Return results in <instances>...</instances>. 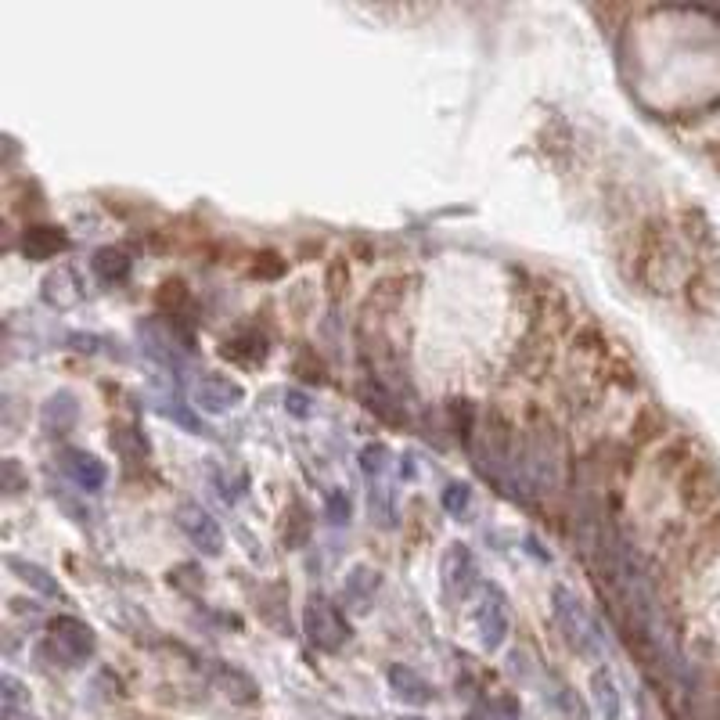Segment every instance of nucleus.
<instances>
[{
  "label": "nucleus",
  "instance_id": "nucleus-12",
  "mask_svg": "<svg viewBox=\"0 0 720 720\" xmlns=\"http://www.w3.org/2000/svg\"><path fill=\"white\" fill-rule=\"evenodd\" d=\"M40 299L54 310H76L83 303V281L72 267H54L44 274L40 285Z\"/></svg>",
  "mask_w": 720,
  "mask_h": 720
},
{
  "label": "nucleus",
  "instance_id": "nucleus-23",
  "mask_svg": "<svg viewBox=\"0 0 720 720\" xmlns=\"http://www.w3.org/2000/svg\"><path fill=\"white\" fill-rule=\"evenodd\" d=\"M108 443H112V450H116L119 458H126V461L148 458V440H144V432L134 429V425L116 422L112 425V432H108Z\"/></svg>",
  "mask_w": 720,
  "mask_h": 720
},
{
  "label": "nucleus",
  "instance_id": "nucleus-28",
  "mask_svg": "<svg viewBox=\"0 0 720 720\" xmlns=\"http://www.w3.org/2000/svg\"><path fill=\"white\" fill-rule=\"evenodd\" d=\"M292 371H296L303 382H314V386H321L324 378H328V375H324L321 357H317L310 346H299V350H296V357H292Z\"/></svg>",
  "mask_w": 720,
  "mask_h": 720
},
{
  "label": "nucleus",
  "instance_id": "nucleus-24",
  "mask_svg": "<svg viewBox=\"0 0 720 720\" xmlns=\"http://www.w3.org/2000/svg\"><path fill=\"white\" fill-rule=\"evenodd\" d=\"M364 404L371 407V411L378 414V418H386V422H404V411H400V400H396L393 393H386V389L378 386H364Z\"/></svg>",
  "mask_w": 720,
  "mask_h": 720
},
{
  "label": "nucleus",
  "instance_id": "nucleus-33",
  "mask_svg": "<svg viewBox=\"0 0 720 720\" xmlns=\"http://www.w3.org/2000/svg\"><path fill=\"white\" fill-rule=\"evenodd\" d=\"M26 483L29 479H26V472H22V465H18L15 458L4 461V494H18Z\"/></svg>",
  "mask_w": 720,
  "mask_h": 720
},
{
  "label": "nucleus",
  "instance_id": "nucleus-9",
  "mask_svg": "<svg viewBox=\"0 0 720 720\" xmlns=\"http://www.w3.org/2000/svg\"><path fill=\"white\" fill-rule=\"evenodd\" d=\"M440 576H443V587H447L450 598H468L472 587L479 584V562L472 555L468 544H450L440 558Z\"/></svg>",
  "mask_w": 720,
  "mask_h": 720
},
{
  "label": "nucleus",
  "instance_id": "nucleus-6",
  "mask_svg": "<svg viewBox=\"0 0 720 720\" xmlns=\"http://www.w3.org/2000/svg\"><path fill=\"white\" fill-rule=\"evenodd\" d=\"M681 501L688 512H710L713 504L720 501V476L710 461H688L681 476Z\"/></svg>",
  "mask_w": 720,
  "mask_h": 720
},
{
  "label": "nucleus",
  "instance_id": "nucleus-11",
  "mask_svg": "<svg viewBox=\"0 0 720 720\" xmlns=\"http://www.w3.org/2000/svg\"><path fill=\"white\" fill-rule=\"evenodd\" d=\"M220 357L238 364V368H260L270 357V342L256 328H238V332L220 342Z\"/></svg>",
  "mask_w": 720,
  "mask_h": 720
},
{
  "label": "nucleus",
  "instance_id": "nucleus-19",
  "mask_svg": "<svg viewBox=\"0 0 720 720\" xmlns=\"http://www.w3.org/2000/svg\"><path fill=\"white\" fill-rule=\"evenodd\" d=\"M8 569H15L18 580H22L26 587H33L36 594H44V598H54V602H65L62 584H58V580H54V573H47L44 566H36V562H26V558L8 555Z\"/></svg>",
  "mask_w": 720,
  "mask_h": 720
},
{
  "label": "nucleus",
  "instance_id": "nucleus-15",
  "mask_svg": "<svg viewBox=\"0 0 720 720\" xmlns=\"http://www.w3.org/2000/svg\"><path fill=\"white\" fill-rule=\"evenodd\" d=\"M389 688H393V695L400 702H411V706H425V702L432 699V684L425 681L418 670H411V666L404 663H393L389 666Z\"/></svg>",
  "mask_w": 720,
  "mask_h": 720
},
{
  "label": "nucleus",
  "instance_id": "nucleus-29",
  "mask_svg": "<svg viewBox=\"0 0 720 720\" xmlns=\"http://www.w3.org/2000/svg\"><path fill=\"white\" fill-rule=\"evenodd\" d=\"M663 411L659 407H641L638 411V422H634V440L638 443H652L656 436H663Z\"/></svg>",
  "mask_w": 720,
  "mask_h": 720
},
{
  "label": "nucleus",
  "instance_id": "nucleus-5",
  "mask_svg": "<svg viewBox=\"0 0 720 720\" xmlns=\"http://www.w3.org/2000/svg\"><path fill=\"white\" fill-rule=\"evenodd\" d=\"M47 630H51V641L65 656V663H87L98 652V638H94L90 623L80 620V616H54Z\"/></svg>",
  "mask_w": 720,
  "mask_h": 720
},
{
  "label": "nucleus",
  "instance_id": "nucleus-7",
  "mask_svg": "<svg viewBox=\"0 0 720 720\" xmlns=\"http://www.w3.org/2000/svg\"><path fill=\"white\" fill-rule=\"evenodd\" d=\"M476 627H479V641H483L486 652H497L512 630V612H508V602H504V591L494 584H486L483 602L476 609Z\"/></svg>",
  "mask_w": 720,
  "mask_h": 720
},
{
  "label": "nucleus",
  "instance_id": "nucleus-35",
  "mask_svg": "<svg viewBox=\"0 0 720 720\" xmlns=\"http://www.w3.org/2000/svg\"><path fill=\"white\" fill-rule=\"evenodd\" d=\"M400 720H425V717H400Z\"/></svg>",
  "mask_w": 720,
  "mask_h": 720
},
{
  "label": "nucleus",
  "instance_id": "nucleus-34",
  "mask_svg": "<svg viewBox=\"0 0 720 720\" xmlns=\"http://www.w3.org/2000/svg\"><path fill=\"white\" fill-rule=\"evenodd\" d=\"M328 519L339 526V522H350V497L346 494H328Z\"/></svg>",
  "mask_w": 720,
  "mask_h": 720
},
{
  "label": "nucleus",
  "instance_id": "nucleus-1",
  "mask_svg": "<svg viewBox=\"0 0 720 720\" xmlns=\"http://www.w3.org/2000/svg\"><path fill=\"white\" fill-rule=\"evenodd\" d=\"M551 616L562 627V638L580 652V656H598L602 652V630L587 612V605L569 591L566 584L551 587Z\"/></svg>",
  "mask_w": 720,
  "mask_h": 720
},
{
  "label": "nucleus",
  "instance_id": "nucleus-3",
  "mask_svg": "<svg viewBox=\"0 0 720 720\" xmlns=\"http://www.w3.org/2000/svg\"><path fill=\"white\" fill-rule=\"evenodd\" d=\"M303 630L310 645L321 648V652H339L350 641V627L342 620V612L324 594H310V602L303 609Z\"/></svg>",
  "mask_w": 720,
  "mask_h": 720
},
{
  "label": "nucleus",
  "instance_id": "nucleus-21",
  "mask_svg": "<svg viewBox=\"0 0 720 720\" xmlns=\"http://www.w3.org/2000/svg\"><path fill=\"white\" fill-rule=\"evenodd\" d=\"M310 533H314V515H310V508H306L299 497H292L285 522H281V540H285V548H303L306 540H310Z\"/></svg>",
  "mask_w": 720,
  "mask_h": 720
},
{
  "label": "nucleus",
  "instance_id": "nucleus-22",
  "mask_svg": "<svg viewBox=\"0 0 720 720\" xmlns=\"http://www.w3.org/2000/svg\"><path fill=\"white\" fill-rule=\"evenodd\" d=\"M155 306H159V314H166L170 321H180L184 310L191 306V288L180 278H166L155 288Z\"/></svg>",
  "mask_w": 720,
  "mask_h": 720
},
{
  "label": "nucleus",
  "instance_id": "nucleus-14",
  "mask_svg": "<svg viewBox=\"0 0 720 720\" xmlns=\"http://www.w3.org/2000/svg\"><path fill=\"white\" fill-rule=\"evenodd\" d=\"M213 681H216V688H220V692H224L231 702H238V706H249V702L260 699V684L252 681L245 670H238V666H231V663H216L213 666Z\"/></svg>",
  "mask_w": 720,
  "mask_h": 720
},
{
  "label": "nucleus",
  "instance_id": "nucleus-26",
  "mask_svg": "<svg viewBox=\"0 0 720 720\" xmlns=\"http://www.w3.org/2000/svg\"><path fill=\"white\" fill-rule=\"evenodd\" d=\"M285 270H288L285 256H281V252H274V249L256 252V256H252V263H249V274H252V278H260V281L285 278Z\"/></svg>",
  "mask_w": 720,
  "mask_h": 720
},
{
  "label": "nucleus",
  "instance_id": "nucleus-16",
  "mask_svg": "<svg viewBox=\"0 0 720 720\" xmlns=\"http://www.w3.org/2000/svg\"><path fill=\"white\" fill-rule=\"evenodd\" d=\"M76 418H80V404L72 400V393H65V389H58L54 396H47L44 407H40V422H44V429L51 432H72L76 429Z\"/></svg>",
  "mask_w": 720,
  "mask_h": 720
},
{
  "label": "nucleus",
  "instance_id": "nucleus-27",
  "mask_svg": "<svg viewBox=\"0 0 720 720\" xmlns=\"http://www.w3.org/2000/svg\"><path fill=\"white\" fill-rule=\"evenodd\" d=\"M4 720H15L18 713H29V692H26V684L18 681V677H11V674H4Z\"/></svg>",
  "mask_w": 720,
  "mask_h": 720
},
{
  "label": "nucleus",
  "instance_id": "nucleus-25",
  "mask_svg": "<svg viewBox=\"0 0 720 720\" xmlns=\"http://www.w3.org/2000/svg\"><path fill=\"white\" fill-rule=\"evenodd\" d=\"M389 465H393V454H389L386 443H368V447H360V468H364V476L375 483V479H386Z\"/></svg>",
  "mask_w": 720,
  "mask_h": 720
},
{
  "label": "nucleus",
  "instance_id": "nucleus-31",
  "mask_svg": "<svg viewBox=\"0 0 720 720\" xmlns=\"http://www.w3.org/2000/svg\"><path fill=\"white\" fill-rule=\"evenodd\" d=\"M450 414H454V432H458V440L472 443V429H476V407H472V400H454L450 404Z\"/></svg>",
  "mask_w": 720,
  "mask_h": 720
},
{
  "label": "nucleus",
  "instance_id": "nucleus-10",
  "mask_svg": "<svg viewBox=\"0 0 720 720\" xmlns=\"http://www.w3.org/2000/svg\"><path fill=\"white\" fill-rule=\"evenodd\" d=\"M18 249L26 260H54L69 249V231L58 224H29L22 227V238H18Z\"/></svg>",
  "mask_w": 720,
  "mask_h": 720
},
{
  "label": "nucleus",
  "instance_id": "nucleus-17",
  "mask_svg": "<svg viewBox=\"0 0 720 720\" xmlns=\"http://www.w3.org/2000/svg\"><path fill=\"white\" fill-rule=\"evenodd\" d=\"M378 584H382V576H378V569H371V566H357L350 576H346V584H342V598H346V605H350L353 612H368V609H371V602H375Z\"/></svg>",
  "mask_w": 720,
  "mask_h": 720
},
{
  "label": "nucleus",
  "instance_id": "nucleus-2",
  "mask_svg": "<svg viewBox=\"0 0 720 720\" xmlns=\"http://www.w3.org/2000/svg\"><path fill=\"white\" fill-rule=\"evenodd\" d=\"M137 339H141V350L166 371H184L188 357L195 353L191 332L188 328H180L177 321H170V324L144 321V324H137Z\"/></svg>",
  "mask_w": 720,
  "mask_h": 720
},
{
  "label": "nucleus",
  "instance_id": "nucleus-18",
  "mask_svg": "<svg viewBox=\"0 0 720 720\" xmlns=\"http://www.w3.org/2000/svg\"><path fill=\"white\" fill-rule=\"evenodd\" d=\"M90 270H94V278L105 281V285H123L130 278V270H134V260L126 256L119 245H105L90 256Z\"/></svg>",
  "mask_w": 720,
  "mask_h": 720
},
{
  "label": "nucleus",
  "instance_id": "nucleus-32",
  "mask_svg": "<svg viewBox=\"0 0 720 720\" xmlns=\"http://www.w3.org/2000/svg\"><path fill=\"white\" fill-rule=\"evenodd\" d=\"M328 296H332V303H339V296L346 292V281H350V274H346V263L342 260H332L328 263Z\"/></svg>",
  "mask_w": 720,
  "mask_h": 720
},
{
  "label": "nucleus",
  "instance_id": "nucleus-20",
  "mask_svg": "<svg viewBox=\"0 0 720 720\" xmlns=\"http://www.w3.org/2000/svg\"><path fill=\"white\" fill-rule=\"evenodd\" d=\"M591 695H594L598 713H602V720H620L623 699H620V688H616V677H612L609 666H602V670H594L591 674Z\"/></svg>",
  "mask_w": 720,
  "mask_h": 720
},
{
  "label": "nucleus",
  "instance_id": "nucleus-13",
  "mask_svg": "<svg viewBox=\"0 0 720 720\" xmlns=\"http://www.w3.org/2000/svg\"><path fill=\"white\" fill-rule=\"evenodd\" d=\"M62 468H65V476L80 486V490H87V494H98L101 486H105V479H108L105 461L94 458L90 450H65Z\"/></svg>",
  "mask_w": 720,
  "mask_h": 720
},
{
  "label": "nucleus",
  "instance_id": "nucleus-4",
  "mask_svg": "<svg viewBox=\"0 0 720 720\" xmlns=\"http://www.w3.org/2000/svg\"><path fill=\"white\" fill-rule=\"evenodd\" d=\"M177 526L184 530V537H188L202 555L216 558L220 551H224V530L216 526V519L198 501H180L177 504Z\"/></svg>",
  "mask_w": 720,
  "mask_h": 720
},
{
  "label": "nucleus",
  "instance_id": "nucleus-30",
  "mask_svg": "<svg viewBox=\"0 0 720 720\" xmlns=\"http://www.w3.org/2000/svg\"><path fill=\"white\" fill-rule=\"evenodd\" d=\"M440 501H443V508H447L450 515H468V508H472V486L454 479V483L443 486Z\"/></svg>",
  "mask_w": 720,
  "mask_h": 720
},
{
  "label": "nucleus",
  "instance_id": "nucleus-8",
  "mask_svg": "<svg viewBox=\"0 0 720 720\" xmlns=\"http://www.w3.org/2000/svg\"><path fill=\"white\" fill-rule=\"evenodd\" d=\"M191 404L206 414H227L245 404V389L227 375H202L191 389Z\"/></svg>",
  "mask_w": 720,
  "mask_h": 720
}]
</instances>
